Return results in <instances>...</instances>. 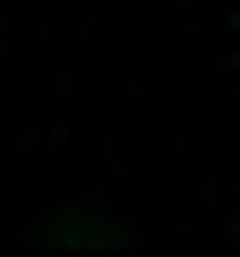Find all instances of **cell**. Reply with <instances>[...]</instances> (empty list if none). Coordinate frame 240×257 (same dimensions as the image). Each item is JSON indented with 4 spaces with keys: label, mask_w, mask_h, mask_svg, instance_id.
<instances>
[{
    "label": "cell",
    "mask_w": 240,
    "mask_h": 257,
    "mask_svg": "<svg viewBox=\"0 0 240 257\" xmlns=\"http://www.w3.org/2000/svg\"><path fill=\"white\" fill-rule=\"evenodd\" d=\"M43 240H129V231H111V223H43Z\"/></svg>",
    "instance_id": "obj_1"
}]
</instances>
